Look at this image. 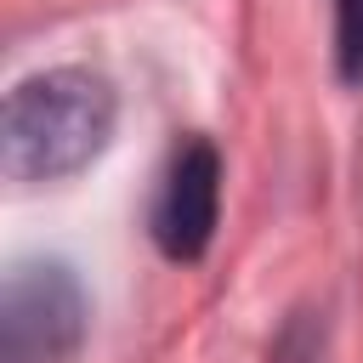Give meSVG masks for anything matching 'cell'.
<instances>
[{
    "label": "cell",
    "mask_w": 363,
    "mask_h": 363,
    "mask_svg": "<svg viewBox=\"0 0 363 363\" xmlns=\"http://www.w3.org/2000/svg\"><path fill=\"white\" fill-rule=\"evenodd\" d=\"M113 136V91L91 68H51L6 96L0 159L17 182H57L85 170Z\"/></svg>",
    "instance_id": "cell-1"
},
{
    "label": "cell",
    "mask_w": 363,
    "mask_h": 363,
    "mask_svg": "<svg viewBox=\"0 0 363 363\" xmlns=\"http://www.w3.org/2000/svg\"><path fill=\"white\" fill-rule=\"evenodd\" d=\"M85 335V295L68 267H17L0 295V363H57Z\"/></svg>",
    "instance_id": "cell-2"
},
{
    "label": "cell",
    "mask_w": 363,
    "mask_h": 363,
    "mask_svg": "<svg viewBox=\"0 0 363 363\" xmlns=\"http://www.w3.org/2000/svg\"><path fill=\"white\" fill-rule=\"evenodd\" d=\"M216 204H221V159L204 136H193L176 147L164 187H159V204H153L159 250L170 261H199L210 250V233H216Z\"/></svg>",
    "instance_id": "cell-3"
},
{
    "label": "cell",
    "mask_w": 363,
    "mask_h": 363,
    "mask_svg": "<svg viewBox=\"0 0 363 363\" xmlns=\"http://www.w3.org/2000/svg\"><path fill=\"white\" fill-rule=\"evenodd\" d=\"M335 51H340V79H363V0H340V28H335Z\"/></svg>",
    "instance_id": "cell-4"
}]
</instances>
